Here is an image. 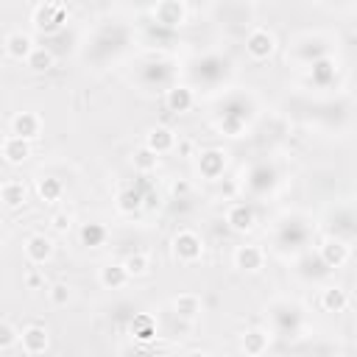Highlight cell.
Wrapping results in <instances>:
<instances>
[{"label":"cell","instance_id":"cell-1","mask_svg":"<svg viewBox=\"0 0 357 357\" xmlns=\"http://www.w3.org/2000/svg\"><path fill=\"white\" fill-rule=\"evenodd\" d=\"M274 48H277V42H274V36L268 34L265 28L251 31L249 39H246V51H249L251 59H268L274 54Z\"/></svg>","mask_w":357,"mask_h":357},{"label":"cell","instance_id":"cell-2","mask_svg":"<svg viewBox=\"0 0 357 357\" xmlns=\"http://www.w3.org/2000/svg\"><path fill=\"white\" fill-rule=\"evenodd\" d=\"M62 23H65V9H62V6H54V3L39 6L36 14H34V25H36L39 31H45V34H56V31L62 28Z\"/></svg>","mask_w":357,"mask_h":357},{"label":"cell","instance_id":"cell-3","mask_svg":"<svg viewBox=\"0 0 357 357\" xmlns=\"http://www.w3.org/2000/svg\"><path fill=\"white\" fill-rule=\"evenodd\" d=\"M173 249H176V257L185 262H196L201 257V240L196 232H178L173 240Z\"/></svg>","mask_w":357,"mask_h":357},{"label":"cell","instance_id":"cell-4","mask_svg":"<svg viewBox=\"0 0 357 357\" xmlns=\"http://www.w3.org/2000/svg\"><path fill=\"white\" fill-rule=\"evenodd\" d=\"M20 346L25 354H42L45 349H48V332H45V327H25L23 330V338H20Z\"/></svg>","mask_w":357,"mask_h":357},{"label":"cell","instance_id":"cell-5","mask_svg":"<svg viewBox=\"0 0 357 357\" xmlns=\"http://www.w3.org/2000/svg\"><path fill=\"white\" fill-rule=\"evenodd\" d=\"M51 254H54V243H51V238H45V235H34V238H28V243H25V257H28L34 265L48 262Z\"/></svg>","mask_w":357,"mask_h":357},{"label":"cell","instance_id":"cell-6","mask_svg":"<svg viewBox=\"0 0 357 357\" xmlns=\"http://www.w3.org/2000/svg\"><path fill=\"white\" fill-rule=\"evenodd\" d=\"M39 128H42V120H39L34 112H20V115L12 120V134H17V137H25V140L39 137Z\"/></svg>","mask_w":357,"mask_h":357},{"label":"cell","instance_id":"cell-7","mask_svg":"<svg viewBox=\"0 0 357 357\" xmlns=\"http://www.w3.org/2000/svg\"><path fill=\"white\" fill-rule=\"evenodd\" d=\"M36 48H34V42H31V36H25V34H9V39H6V54H9V59H14V62H28L31 59V54H34Z\"/></svg>","mask_w":357,"mask_h":357},{"label":"cell","instance_id":"cell-8","mask_svg":"<svg viewBox=\"0 0 357 357\" xmlns=\"http://www.w3.org/2000/svg\"><path fill=\"white\" fill-rule=\"evenodd\" d=\"M31 148H28V140L25 137H17V134H9L3 140V157L9 165H20L23 159H28Z\"/></svg>","mask_w":357,"mask_h":357},{"label":"cell","instance_id":"cell-9","mask_svg":"<svg viewBox=\"0 0 357 357\" xmlns=\"http://www.w3.org/2000/svg\"><path fill=\"white\" fill-rule=\"evenodd\" d=\"M321 260L327 268H338L349 260V246L343 240H324L321 246Z\"/></svg>","mask_w":357,"mask_h":357},{"label":"cell","instance_id":"cell-10","mask_svg":"<svg viewBox=\"0 0 357 357\" xmlns=\"http://www.w3.org/2000/svg\"><path fill=\"white\" fill-rule=\"evenodd\" d=\"M227 220H229V227H232L235 232H246V229L254 227V212H251V207H246V204H235V207L229 209Z\"/></svg>","mask_w":357,"mask_h":357},{"label":"cell","instance_id":"cell-11","mask_svg":"<svg viewBox=\"0 0 357 357\" xmlns=\"http://www.w3.org/2000/svg\"><path fill=\"white\" fill-rule=\"evenodd\" d=\"M182 17H185V9H182L178 0H162V3L157 6V20L162 25H178Z\"/></svg>","mask_w":357,"mask_h":357},{"label":"cell","instance_id":"cell-12","mask_svg":"<svg viewBox=\"0 0 357 357\" xmlns=\"http://www.w3.org/2000/svg\"><path fill=\"white\" fill-rule=\"evenodd\" d=\"M131 335H134V341H140V343L154 341L157 338V321L143 312V316H137L131 321Z\"/></svg>","mask_w":357,"mask_h":357},{"label":"cell","instance_id":"cell-13","mask_svg":"<svg viewBox=\"0 0 357 357\" xmlns=\"http://www.w3.org/2000/svg\"><path fill=\"white\" fill-rule=\"evenodd\" d=\"M193 106V93L187 87H173L168 89V109L170 112H187Z\"/></svg>","mask_w":357,"mask_h":357},{"label":"cell","instance_id":"cell-14","mask_svg":"<svg viewBox=\"0 0 357 357\" xmlns=\"http://www.w3.org/2000/svg\"><path fill=\"white\" fill-rule=\"evenodd\" d=\"M235 262H238V268H243V271H257V268L262 265V251L257 246H240L238 254H235Z\"/></svg>","mask_w":357,"mask_h":357},{"label":"cell","instance_id":"cell-15","mask_svg":"<svg viewBox=\"0 0 357 357\" xmlns=\"http://www.w3.org/2000/svg\"><path fill=\"white\" fill-rule=\"evenodd\" d=\"M128 271H126V265H106L101 268V285L104 288H123L128 282Z\"/></svg>","mask_w":357,"mask_h":357},{"label":"cell","instance_id":"cell-16","mask_svg":"<svg viewBox=\"0 0 357 357\" xmlns=\"http://www.w3.org/2000/svg\"><path fill=\"white\" fill-rule=\"evenodd\" d=\"M0 193H3V204H6L9 209L25 204V185H23V182H6Z\"/></svg>","mask_w":357,"mask_h":357},{"label":"cell","instance_id":"cell-17","mask_svg":"<svg viewBox=\"0 0 357 357\" xmlns=\"http://www.w3.org/2000/svg\"><path fill=\"white\" fill-rule=\"evenodd\" d=\"M176 312H178V316H185V319H196L198 312H201V299L193 296V293L178 296L176 299Z\"/></svg>","mask_w":357,"mask_h":357},{"label":"cell","instance_id":"cell-18","mask_svg":"<svg viewBox=\"0 0 357 357\" xmlns=\"http://www.w3.org/2000/svg\"><path fill=\"white\" fill-rule=\"evenodd\" d=\"M148 148L157 151V154L170 151V148H173V134H170L168 128H154V131L148 134Z\"/></svg>","mask_w":357,"mask_h":357},{"label":"cell","instance_id":"cell-19","mask_svg":"<svg viewBox=\"0 0 357 357\" xmlns=\"http://www.w3.org/2000/svg\"><path fill=\"white\" fill-rule=\"evenodd\" d=\"M268 349V335L262 330H251L246 338H243V352L249 354H262Z\"/></svg>","mask_w":357,"mask_h":357},{"label":"cell","instance_id":"cell-20","mask_svg":"<svg viewBox=\"0 0 357 357\" xmlns=\"http://www.w3.org/2000/svg\"><path fill=\"white\" fill-rule=\"evenodd\" d=\"M346 293L341 290V288H330V290H324V299H321V304L330 310V312H341L343 307H346Z\"/></svg>","mask_w":357,"mask_h":357},{"label":"cell","instance_id":"cell-21","mask_svg":"<svg viewBox=\"0 0 357 357\" xmlns=\"http://www.w3.org/2000/svg\"><path fill=\"white\" fill-rule=\"evenodd\" d=\"M106 238V229L98 227V223H87V227L81 229V243L84 246H101Z\"/></svg>","mask_w":357,"mask_h":357},{"label":"cell","instance_id":"cell-22","mask_svg":"<svg viewBox=\"0 0 357 357\" xmlns=\"http://www.w3.org/2000/svg\"><path fill=\"white\" fill-rule=\"evenodd\" d=\"M123 265H126L128 277H146L148 274V257H143V254H131Z\"/></svg>","mask_w":357,"mask_h":357},{"label":"cell","instance_id":"cell-23","mask_svg":"<svg viewBox=\"0 0 357 357\" xmlns=\"http://www.w3.org/2000/svg\"><path fill=\"white\" fill-rule=\"evenodd\" d=\"M28 65H31L34 70H51V67H54V54L45 51V48H36V51L31 54Z\"/></svg>","mask_w":357,"mask_h":357},{"label":"cell","instance_id":"cell-24","mask_svg":"<svg viewBox=\"0 0 357 357\" xmlns=\"http://www.w3.org/2000/svg\"><path fill=\"white\" fill-rule=\"evenodd\" d=\"M20 338H23V332L17 335V332H14V327H12L9 321H3V324H0V352H9V349H12V346L20 341Z\"/></svg>","mask_w":357,"mask_h":357},{"label":"cell","instance_id":"cell-25","mask_svg":"<svg viewBox=\"0 0 357 357\" xmlns=\"http://www.w3.org/2000/svg\"><path fill=\"white\" fill-rule=\"evenodd\" d=\"M39 196H42V201H56L62 196V185L56 182V178H42V182H39Z\"/></svg>","mask_w":357,"mask_h":357},{"label":"cell","instance_id":"cell-26","mask_svg":"<svg viewBox=\"0 0 357 357\" xmlns=\"http://www.w3.org/2000/svg\"><path fill=\"white\" fill-rule=\"evenodd\" d=\"M140 193H134V190H126L120 193V209L123 212H134V209H140Z\"/></svg>","mask_w":357,"mask_h":357},{"label":"cell","instance_id":"cell-27","mask_svg":"<svg viewBox=\"0 0 357 357\" xmlns=\"http://www.w3.org/2000/svg\"><path fill=\"white\" fill-rule=\"evenodd\" d=\"M157 157H159V154H157V151H151V148L146 146V148L137 154V159H134V162H137V168L148 170V168H154V165H157Z\"/></svg>","mask_w":357,"mask_h":357},{"label":"cell","instance_id":"cell-28","mask_svg":"<svg viewBox=\"0 0 357 357\" xmlns=\"http://www.w3.org/2000/svg\"><path fill=\"white\" fill-rule=\"evenodd\" d=\"M51 299H54V304H65V301H67V288H65V285H56V288L51 290Z\"/></svg>","mask_w":357,"mask_h":357},{"label":"cell","instance_id":"cell-29","mask_svg":"<svg viewBox=\"0 0 357 357\" xmlns=\"http://www.w3.org/2000/svg\"><path fill=\"white\" fill-rule=\"evenodd\" d=\"M54 229H56V232L70 229V215H56V218H54Z\"/></svg>","mask_w":357,"mask_h":357}]
</instances>
